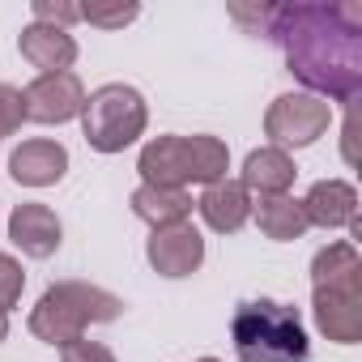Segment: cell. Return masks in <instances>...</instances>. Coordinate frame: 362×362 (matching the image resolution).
Returning a JSON list of instances; mask_svg holds the SVG:
<instances>
[{
	"label": "cell",
	"instance_id": "7",
	"mask_svg": "<svg viewBox=\"0 0 362 362\" xmlns=\"http://www.w3.org/2000/svg\"><path fill=\"white\" fill-rule=\"evenodd\" d=\"M311 311H315V328L328 341L358 345L362 341V277L337 281V286H315L311 290Z\"/></svg>",
	"mask_w": 362,
	"mask_h": 362
},
{
	"label": "cell",
	"instance_id": "3",
	"mask_svg": "<svg viewBox=\"0 0 362 362\" xmlns=\"http://www.w3.org/2000/svg\"><path fill=\"white\" fill-rule=\"evenodd\" d=\"M136 170H141V184H153V188H188V184H218L230 170V149L226 141L209 136V132H197V136H153L141 158H136Z\"/></svg>",
	"mask_w": 362,
	"mask_h": 362
},
{
	"label": "cell",
	"instance_id": "2",
	"mask_svg": "<svg viewBox=\"0 0 362 362\" xmlns=\"http://www.w3.org/2000/svg\"><path fill=\"white\" fill-rule=\"evenodd\" d=\"M230 337L239 362H307L311 354L298 307L277 298H243L235 307Z\"/></svg>",
	"mask_w": 362,
	"mask_h": 362
},
{
	"label": "cell",
	"instance_id": "15",
	"mask_svg": "<svg viewBox=\"0 0 362 362\" xmlns=\"http://www.w3.org/2000/svg\"><path fill=\"white\" fill-rule=\"evenodd\" d=\"M294 175H298L294 158H290L286 149L264 145V149H252V153H247L239 184H243L247 192H260V197H286V192L294 188Z\"/></svg>",
	"mask_w": 362,
	"mask_h": 362
},
{
	"label": "cell",
	"instance_id": "14",
	"mask_svg": "<svg viewBox=\"0 0 362 362\" xmlns=\"http://www.w3.org/2000/svg\"><path fill=\"white\" fill-rule=\"evenodd\" d=\"M197 209H201V218H205L209 230L235 235V230H243V222L252 218V192L239 184V179H218V184H209V188L201 192Z\"/></svg>",
	"mask_w": 362,
	"mask_h": 362
},
{
	"label": "cell",
	"instance_id": "4",
	"mask_svg": "<svg viewBox=\"0 0 362 362\" xmlns=\"http://www.w3.org/2000/svg\"><path fill=\"white\" fill-rule=\"evenodd\" d=\"M124 311V298H115L111 290L103 286H90V281H56L43 290V298L35 303L30 311V332L43 341V345H56L64 349L69 341L86 337L90 324H111L119 320Z\"/></svg>",
	"mask_w": 362,
	"mask_h": 362
},
{
	"label": "cell",
	"instance_id": "11",
	"mask_svg": "<svg viewBox=\"0 0 362 362\" xmlns=\"http://www.w3.org/2000/svg\"><path fill=\"white\" fill-rule=\"evenodd\" d=\"M60 235H64L60 218H56L47 205H39V201H26V205H18V209L9 214V239H13L30 260H47V256H56Z\"/></svg>",
	"mask_w": 362,
	"mask_h": 362
},
{
	"label": "cell",
	"instance_id": "22",
	"mask_svg": "<svg viewBox=\"0 0 362 362\" xmlns=\"http://www.w3.org/2000/svg\"><path fill=\"white\" fill-rule=\"evenodd\" d=\"M60 362H115V354H111L103 341L77 337V341H69V345L60 349Z\"/></svg>",
	"mask_w": 362,
	"mask_h": 362
},
{
	"label": "cell",
	"instance_id": "8",
	"mask_svg": "<svg viewBox=\"0 0 362 362\" xmlns=\"http://www.w3.org/2000/svg\"><path fill=\"white\" fill-rule=\"evenodd\" d=\"M22 103H26V119L35 124H69L86 107V86L77 73H39L22 90Z\"/></svg>",
	"mask_w": 362,
	"mask_h": 362
},
{
	"label": "cell",
	"instance_id": "1",
	"mask_svg": "<svg viewBox=\"0 0 362 362\" xmlns=\"http://www.w3.org/2000/svg\"><path fill=\"white\" fill-rule=\"evenodd\" d=\"M269 39L281 47L290 73L332 103L362 94V9L354 0H294L264 13Z\"/></svg>",
	"mask_w": 362,
	"mask_h": 362
},
{
	"label": "cell",
	"instance_id": "24",
	"mask_svg": "<svg viewBox=\"0 0 362 362\" xmlns=\"http://www.w3.org/2000/svg\"><path fill=\"white\" fill-rule=\"evenodd\" d=\"M9 337V315H0V341Z\"/></svg>",
	"mask_w": 362,
	"mask_h": 362
},
{
	"label": "cell",
	"instance_id": "25",
	"mask_svg": "<svg viewBox=\"0 0 362 362\" xmlns=\"http://www.w3.org/2000/svg\"><path fill=\"white\" fill-rule=\"evenodd\" d=\"M201 362H222V358H201Z\"/></svg>",
	"mask_w": 362,
	"mask_h": 362
},
{
	"label": "cell",
	"instance_id": "10",
	"mask_svg": "<svg viewBox=\"0 0 362 362\" xmlns=\"http://www.w3.org/2000/svg\"><path fill=\"white\" fill-rule=\"evenodd\" d=\"M64 170H69V149L60 141H47V136L22 141L9 153V175L26 188H52L64 179Z\"/></svg>",
	"mask_w": 362,
	"mask_h": 362
},
{
	"label": "cell",
	"instance_id": "17",
	"mask_svg": "<svg viewBox=\"0 0 362 362\" xmlns=\"http://www.w3.org/2000/svg\"><path fill=\"white\" fill-rule=\"evenodd\" d=\"M252 214L260 222V235L273 239V243H294V239L307 235L303 201H294L290 192L286 197H260V201H252Z\"/></svg>",
	"mask_w": 362,
	"mask_h": 362
},
{
	"label": "cell",
	"instance_id": "13",
	"mask_svg": "<svg viewBox=\"0 0 362 362\" xmlns=\"http://www.w3.org/2000/svg\"><path fill=\"white\" fill-rule=\"evenodd\" d=\"M18 47H22V60H30L35 69L43 73H73V60H77V39L60 26H47V22H30L22 35H18Z\"/></svg>",
	"mask_w": 362,
	"mask_h": 362
},
{
	"label": "cell",
	"instance_id": "16",
	"mask_svg": "<svg viewBox=\"0 0 362 362\" xmlns=\"http://www.w3.org/2000/svg\"><path fill=\"white\" fill-rule=\"evenodd\" d=\"M128 205H132V214H136L145 226H153V230L175 226V222H188V214H192L188 188H153V184H141Z\"/></svg>",
	"mask_w": 362,
	"mask_h": 362
},
{
	"label": "cell",
	"instance_id": "6",
	"mask_svg": "<svg viewBox=\"0 0 362 362\" xmlns=\"http://www.w3.org/2000/svg\"><path fill=\"white\" fill-rule=\"evenodd\" d=\"M328 124H332V107L315 94H281L264 111V136L273 141V149H303L320 141Z\"/></svg>",
	"mask_w": 362,
	"mask_h": 362
},
{
	"label": "cell",
	"instance_id": "19",
	"mask_svg": "<svg viewBox=\"0 0 362 362\" xmlns=\"http://www.w3.org/2000/svg\"><path fill=\"white\" fill-rule=\"evenodd\" d=\"M22 290H26V273H22V264H18L13 256L0 252V315H9V311L18 307Z\"/></svg>",
	"mask_w": 362,
	"mask_h": 362
},
{
	"label": "cell",
	"instance_id": "20",
	"mask_svg": "<svg viewBox=\"0 0 362 362\" xmlns=\"http://www.w3.org/2000/svg\"><path fill=\"white\" fill-rule=\"evenodd\" d=\"M22 124H26V103H22V90L0 81V136H13Z\"/></svg>",
	"mask_w": 362,
	"mask_h": 362
},
{
	"label": "cell",
	"instance_id": "9",
	"mask_svg": "<svg viewBox=\"0 0 362 362\" xmlns=\"http://www.w3.org/2000/svg\"><path fill=\"white\" fill-rule=\"evenodd\" d=\"M145 256L158 277H192L205 264V239L192 222H175V226H162L149 235Z\"/></svg>",
	"mask_w": 362,
	"mask_h": 362
},
{
	"label": "cell",
	"instance_id": "5",
	"mask_svg": "<svg viewBox=\"0 0 362 362\" xmlns=\"http://www.w3.org/2000/svg\"><path fill=\"white\" fill-rule=\"evenodd\" d=\"M149 124V107L141 98V90L124 86V81H107L98 86L86 107H81V132L90 141V149L98 153H124Z\"/></svg>",
	"mask_w": 362,
	"mask_h": 362
},
{
	"label": "cell",
	"instance_id": "12",
	"mask_svg": "<svg viewBox=\"0 0 362 362\" xmlns=\"http://www.w3.org/2000/svg\"><path fill=\"white\" fill-rule=\"evenodd\" d=\"M303 214H307V226H324V230L354 226L358 222V188L345 184V179H320L303 197Z\"/></svg>",
	"mask_w": 362,
	"mask_h": 362
},
{
	"label": "cell",
	"instance_id": "18",
	"mask_svg": "<svg viewBox=\"0 0 362 362\" xmlns=\"http://www.w3.org/2000/svg\"><path fill=\"white\" fill-rule=\"evenodd\" d=\"M362 277V256L354 243H328L315 252L311 260V290L315 286H337V281H354Z\"/></svg>",
	"mask_w": 362,
	"mask_h": 362
},
{
	"label": "cell",
	"instance_id": "21",
	"mask_svg": "<svg viewBox=\"0 0 362 362\" xmlns=\"http://www.w3.org/2000/svg\"><path fill=\"white\" fill-rule=\"evenodd\" d=\"M141 5H115V9H103V5H86L81 9V22L90 26H103V30H124L128 22H136Z\"/></svg>",
	"mask_w": 362,
	"mask_h": 362
},
{
	"label": "cell",
	"instance_id": "23",
	"mask_svg": "<svg viewBox=\"0 0 362 362\" xmlns=\"http://www.w3.org/2000/svg\"><path fill=\"white\" fill-rule=\"evenodd\" d=\"M35 22H47V26H60L69 30L73 22H81V9L77 5H56V0H35Z\"/></svg>",
	"mask_w": 362,
	"mask_h": 362
}]
</instances>
